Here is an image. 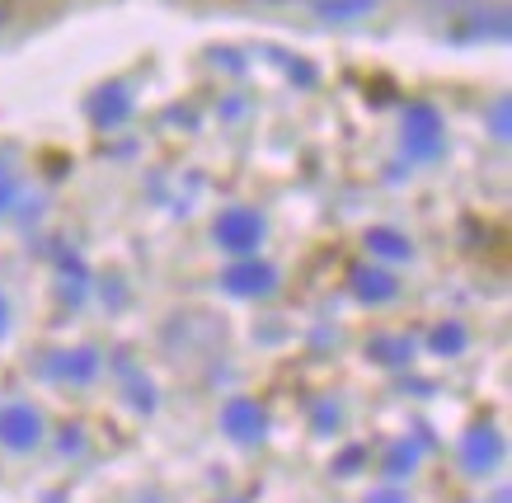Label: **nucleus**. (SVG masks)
Here are the masks:
<instances>
[{
  "label": "nucleus",
  "mask_w": 512,
  "mask_h": 503,
  "mask_svg": "<svg viewBox=\"0 0 512 503\" xmlns=\"http://www.w3.org/2000/svg\"><path fill=\"white\" fill-rule=\"evenodd\" d=\"M466 344H470V334H466V325H461V320H447V325H437V330L428 334V348H433V353H442V358L466 353Z\"/></svg>",
  "instance_id": "nucleus-11"
},
{
  "label": "nucleus",
  "mask_w": 512,
  "mask_h": 503,
  "mask_svg": "<svg viewBox=\"0 0 512 503\" xmlns=\"http://www.w3.org/2000/svg\"><path fill=\"white\" fill-rule=\"evenodd\" d=\"M414 461H419V452H414V447H395V452L386 456V471L390 475H409V471H414Z\"/></svg>",
  "instance_id": "nucleus-14"
},
{
  "label": "nucleus",
  "mask_w": 512,
  "mask_h": 503,
  "mask_svg": "<svg viewBox=\"0 0 512 503\" xmlns=\"http://www.w3.org/2000/svg\"><path fill=\"white\" fill-rule=\"evenodd\" d=\"M127 113H132V95H127L123 85H104V90L90 99L94 127H118V123H127Z\"/></svg>",
  "instance_id": "nucleus-8"
},
{
  "label": "nucleus",
  "mask_w": 512,
  "mask_h": 503,
  "mask_svg": "<svg viewBox=\"0 0 512 503\" xmlns=\"http://www.w3.org/2000/svg\"><path fill=\"white\" fill-rule=\"evenodd\" d=\"M508 99H494V137L498 142H508Z\"/></svg>",
  "instance_id": "nucleus-15"
},
{
  "label": "nucleus",
  "mask_w": 512,
  "mask_h": 503,
  "mask_svg": "<svg viewBox=\"0 0 512 503\" xmlns=\"http://www.w3.org/2000/svg\"><path fill=\"white\" fill-rule=\"evenodd\" d=\"M461 461H466V471L470 475H489L503 461V438H498V428L494 424H475L461 438Z\"/></svg>",
  "instance_id": "nucleus-5"
},
{
  "label": "nucleus",
  "mask_w": 512,
  "mask_h": 503,
  "mask_svg": "<svg viewBox=\"0 0 512 503\" xmlns=\"http://www.w3.org/2000/svg\"><path fill=\"white\" fill-rule=\"evenodd\" d=\"M221 287H226L231 297H268V292L278 287V268L259 264L254 254H245L240 264H231L226 273H221Z\"/></svg>",
  "instance_id": "nucleus-3"
},
{
  "label": "nucleus",
  "mask_w": 512,
  "mask_h": 503,
  "mask_svg": "<svg viewBox=\"0 0 512 503\" xmlns=\"http://www.w3.org/2000/svg\"><path fill=\"white\" fill-rule=\"evenodd\" d=\"M212 236H217L221 250L254 254L259 245H264V236H268V221H264V212H259V207L235 203V207H221V217L212 221Z\"/></svg>",
  "instance_id": "nucleus-1"
},
{
  "label": "nucleus",
  "mask_w": 512,
  "mask_h": 503,
  "mask_svg": "<svg viewBox=\"0 0 512 503\" xmlns=\"http://www.w3.org/2000/svg\"><path fill=\"white\" fill-rule=\"evenodd\" d=\"M362 240H367V250H372L376 259H395V264H400V259H414V245H409L400 231H390V226H372Z\"/></svg>",
  "instance_id": "nucleus-10"
},
{
  "label": "nucleus",
  "mask_w": 512,
  "mask_h": 503,
  "mask_svg": "<svg viewBox=\"0 0 512 503\" xmlns=\"http://www.w3.org/2000/svg\"><path fill=\"white\" fill-rule=\"evenodd\" d=\"M94 372H99V353H90V348H76V353H52V358H47V377L90 381Z\"/></svg>",
  "instance_id": "nucleus-9"
},
{
  "label": "nucleus",
  "mask_w": 512,
  "mask_h": 503,
  "mask_svg": "<svg viewBox=\"0 0 512 503\" xmlns=\"http://www.w3.org/2000/svg\"><path fill=\"white\" fill-rule=\"evenodd\" d=\"M348 287H353V297L362 301V306H386V301L400 297V278H390L386 268H372V264L353 268Z\"/></svg>",
  "instance_id": "nucleus-6"
},
{
  "label": "nucleus",
  "mask_w": 512,
  "mask_h": 503,
  "mask_svg": "<svg viewBox=\"0 0 512 503\" xmlns=\"http://www.w3.org/2000/svg\"><path fill=\"white\" fill-rule=\"evenodd\" d=\"M0 442L10 452H29L43 442V419L33 405H5L0 409Z\"/></svg>",
  "instance_id": "nucleus-4"
},
{
  "label": "nucleus",
  "mask_w": 512,
  "mask_h": 503,
  "mask_svg": "<svg viewBox=\"0 0 512 503\" xmlns=\"http://www.w3.org/2000/svg\"><path fill=\"white\" fill-rule=\"evenodd\" d=\"M5 19H10V0H0V24H5Z\"/></svg>",
  "instance_id": "nucleus-19"
},
{
  "label": "nucleus",
  "mask_w": 512,
  "mask_h": 503,
  "mask_svg": "<svg viewBox=\"0 0 512 503\" xmlns=\"http://www.w3.org/2000/svg\"><path fill=\"white\" fill-rule=\"evenodd\" d=\"M372 0H315V15L320 19H353V15H362Z\"/></svg>",
  "instance_id": "nucleus-13"
},
{
  "label": "nucleus",
  "mask_w": 512,
  "mask_h": 503,
  "mask_svg": "<svg viewBox=\"0 0 512 503\" xmlns=\"http://www.w3.org/2000/svg\"><path fill=\"white\" fill-rule=\"evenodd\" d=\"M5 330H10V306H5V297H0V339H5Z\"/></svg>",
  "instance_id": "nucleus-16"
},
{
  "label": "nucleus",
  "mask_w": 512,
  "mask_h": 503,
  "mask_svg": "<svg viewBox=\"0 0 512 503\" xmlns=\"http://www.w3.org/2000/svg\"><path fill=\"white\" fill-rule=\"evenodd\" d=\"M221 428H226L235 442H259L264 438V409L254 405V400H245V395H235V400H226V409H221Z\"/></svg>",
  "instance_id": "nucleus-7"
},
{
  "label": "nucleus",
  "mask_w": 512,
  "mask_h": 503,
  "mask_svg": "<svg viewBox=\"0 0 512 503\" xmlns=\"http://www.w3.org/2000/svg\"><path fill=\"white\" fill-rule=\"evenodd\" d=\"M5 203H10V179H0V212H5Z\"/></svg>",
  "instance_id": "nucleus-18"
},
{
  "label": "nucleus",
  "mask_w": 512,
  "mask_h": 503,
  "mask_svg": "<svg viewBox=\"0 0 512 503\" xmlns=\"http://www.w3.org/2000/svg\"><path fill=\"white\" fill-rule=\"evenodd\" d=\"M447 151V127H442V113L433 104H409L404 113V156L409 160H437Z\"/></svg>",
  "instance_id": "nucleus-2"
},
{
  "label": "nucleus",
  "mask_w": 512,
  "mask_h": 503,
  "mask_svg": "<svg viewBox=\"0 0 512 503\" xmlns=\"http://www.w3.org/2000/svg\"><path fill=\"white\" fill-rule=\"evenodd\" d=\"M367 503H404L395 489H386V494H376V499H367Z\"/></svg>",
  "instance_id": "nucleus-17"
},
{
  "label": "nucleus",
  "mask_w": 512,
  "mask_h": 503,
  "mask_svg": "<svg viewBox=\"0 0 512 503\" xmlns=\"http://www.w3.org/2000/svg\"><path fill=\"white\" fill-rule=\"evenodd\" d=\"M367 353L381 362H409L414 358V344L409 339H400V334H376L372 344H367Z\"/></svg>",
  "instance_id": "nucleus-12"
}]
</instances>
